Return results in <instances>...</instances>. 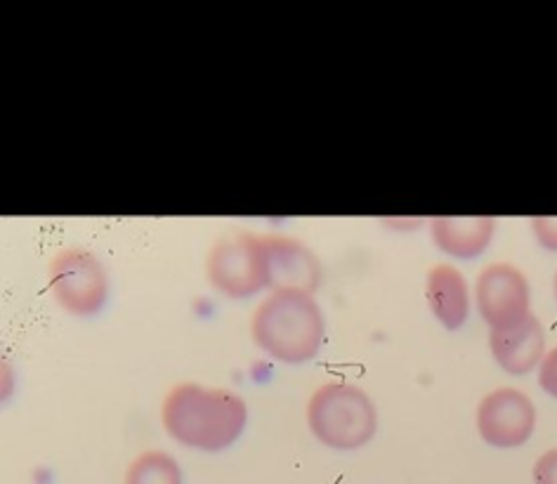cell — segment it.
<instances>
[{"label": "cell", "mask_w": 557, "mask_h": 484, "mask_svg": "<svg viewBox=\"0 0 557 484\" xmlns=\"http://www.w3.org/2000/svg\"><path fill=\"white\" fill-rule=\"evenodd\" d=\"M161 421L180 445L218 454L242 437L248 407L227 387L180 383L163 399Z\"/></svg>", "instance_id": "cell-1"}, {"label": "cell", "mask_w": 557, "mask_h": 484, "mask_svg": "<svg viewBox=\"0 0 557 484\" xmlns=\"http://www.w3.org/2000/svg\"><path fill=\"white\" fill-rule=\"evenodd\" d=\"M324 314L312 294L294 288L272 290L253 312L250 336L260 350L284 364H305L322 350Z\"/></svg>", "instance_id": "cell-2"}, {"label": "cell", "mask_w": 557, "mask_h": 484, "mask_svg": "<svg viewBox=\"0 0 557 484\" xmlns=\"http://www.w3.org/2000/svg\"><path fill=\"white\" fill-rule=\"evenodd\" d=\"M308 425L322 445L338 451H355L373 439L379 413L361 387L326 383L310 397Z\"/></svg>", "instance_id": "cell-3"}, {"label": "cell", "mask_w": 557, "mask_h": 484, "mask_svg": "<svg viewBox=\"0 0 557 484\" xmlns=\"http://www.w3.org/2000/svg\"><path fill=\"white\" fill-rule=\"evenodd\" d=\"M50 290L58 306L74 317H92L104 308L109 276L86 248H62L50 262Z\"/></svg>", "instance_id": "cell-4"}, {"label": "cell", "mask_w": 557, "mask_h": 484, "mask_svg": "<svg viewBox=\"0 0 557 484\" xmlns=\"http://www.w3.org/2000/svg\"><path fill=\"white\" fill-rule=\"evenodd\" d=\"M208 282L230 298H250L268 288L262 239L250 232L220 237L206 260Z\"/></svg>", "instance_id": "cell-5"}, {"label": "cell", "mask_w": 557, "mask_h": 484, "mask_svg": "<svg viewBox=\"0 0 557 484\" xmlns=\"http://www.w3.org/2000/svg\"><path fill=\"white\" fill-rule=\"evenodd\" d=\"M475 300L482 320L490 324L492 331L518 326L532 314L529 312L527 276L508 262H494L480 272Z\"/></svg>", "instance_id": "cell-6"}, {"label": "cell", "mask_w": 557, "mask_h": 484, "mask_svg": "<svg viewBox=\"0 0 557 484\" xmlns=\"http://www.w3.org/2000/svg\"><path fill=\"white\" fill-rule=\"evenodd\" d=\"M536 427V407L522 390L498 387L478 407V431L484 442L498 449L520 447Z\"/></svg>", "instance_id": "cell-7"}, {"label": "cell", "mask_w": 557, "mask_h": 484, "mask_svg": "<svg viewBox=\"0 0 557 484\" xmlns=\"http://www.w3.org/2000/svg\"><path fill=\"white\" fill-rule=\"evenodd\" d=\"M260 239L268 288H294L312 294L322 280V268H319V260L310 248L298 239L278 237V234H264Z\"/></svg>", "instance_id": "cell-8"}, {"label": "cell", "mask_w": 557, "mask_h": 484, "mask_svg": "<svg viewBox=\"0 0 557 484\" xmlns=\"http://www.w3.org/2000/svg\"><path fill=\"white\" fill-rule=\"evenodd\" d=\"M490 348L496 364L512 373V376H524L543 362V350H546V336L539 317L529 314L524 322L504 331H490Z\"/></svg>", "instance_id": "cell-9"}, {"label": "cell", "mask_w": 557, "mask_h": 484, "mask_svg": "<svg viewBox=\"0 0 557 484\" xmlns=\"http://www.w3.org/2000/svg\"><path fill=\"white\" fill-rule=\"evenodd\" d=\"M425 298L435 320L449 331L461 328L468 322L470 296L466 276L451 265H435L428 272Z\"/></svg>", "instance_id": "cell-10"}, {"label": "cell", "mask_w": 557, "mask_h": 484, "mask_svg": "<svg viewBox=\"0 0 557 484\" xmlns=\"http://www.w3.org/2000/svg\"><path fill=\"white\" fill-rule=\"evenodd\" d=\"M433 241L440 251L454 258L472 260L486 251L492 244L496 220L494 218H435L433 223Z\"/></svg>", "instance_id": "cell-11"}, {"label": "cell", "mask_w": 557, "mask_h": 484, "mask_svg": "<svg viewBox=\"0 0 557 484\" xmlns=\"http://www.w3.org/2000/svg\"><path fill=\"white\" fill-rule=\"evenodd\" d=\"M123 484H183V470L169 454L145 451L128 466Z\"/></svg>", "instance_id": "cell-12"}, {"label": "cell", "mask_w": 557, "mask_h": 484, "mask_svg": "<svg viewBox=\"0 0 557 484\" xmlns=\"http://www.w3.org/2000/svg\"><path fill=\"white\" fill-rule=\"evenodd\" d=\"M539 385L543 387V393H548L550 397L557 399V348L543 357L539 369Z\"/></svg>", "instance_id": "cell-13"}, {"label": "cell", "mask_w": 557, "mask_h": 484, "mask_svg": "<svg viewBox=\"0 0 557 484\" xmlns=\"http://www.w3.org/2000/svg\"><path fill=\"white\" fill-rule=\"evenodd\" d=\"M532 227L536 239L548 251H557V218H534Z\"/></svg>", "instance_id": "cell-14"}, {"label": "cell", "mask_w": 557, "mask_h": 484, "mask_svg": "<svg viewBox=\"0 0 557 484\" xmlns=\"http://www.w3.org/2000/svg\"><path fill=\"white\" fill-rule=\"evenodd\" d=\"M536 484H557V449H550L534 463Z\"/></svg>", "instance_id": "cell-15"}, {"label": "cell", "mask_w": 557, "mask_h": 484, "mask_svg": "<svg viewBox=\"0 0 557 484\" xmlns=\"http://www.w3.org/2000/svg\"><path fill=\"white\" fill-rule=\"evenodd\" d=\"M555 298H557V272H555Z\"/></svg>", "instance_id": "cell-16"}]
</instances>
